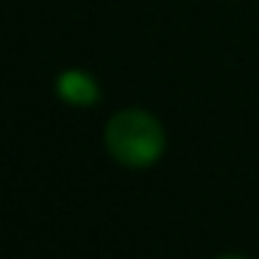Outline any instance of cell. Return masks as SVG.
<instances>
[{
  "instance_id": "obj_3",
  "label": "cell",
  "mask_w": 259,
  "mask_h": 259,
  "mask_svg": "<svg viewBox=\"0 0 259 259\" xmlns=\"http://www.w3.org/2000/svg\"><path fill=\"white\" fill-rule=\"evenodd\" d=\"M214 259H245V256H237V253H223V256H214Z\"/></svg>"
},
{
  "instance_id": "obj_2",
  "label": "cell",
  "mask_w": 259,
  "mask_h": 259,
  "mask_svg": "<svg viewBox=\"0 0 259 259\" xmlns=\"http://www.w3.org/2000/svg\"><path fill=\"white\" fill-rule=\"evenodd\" d=\"M56 92L64 103L78 109L95 106L101 101V87L87 70H64L56 78Z\"/></svg>"
},
{
  "instance_id": "obj_1",
  "label": "cell",
  "mask_w": 259,
  "mask_h": 259,
  "mask_svg": "<svg viewBox=\"0 0 259 259\" xmlns=\"http://www.w3.org/2000/svg\"><path fill=\"white\" fill-rule=\"evenodd\" d=\"M109 156L117 164L131 170H142L156 164L164 156L167 134L164 125L145 109H123L112 114L103 131Z\"/></svg>"
}]
</instances>
